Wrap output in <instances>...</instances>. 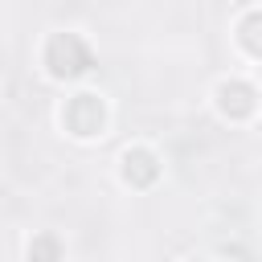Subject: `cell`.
<instances>
[{
  "instance_id": "6da1fadb",
  "label": "cell",
  "mask_w": 262,
  "mask_h": 262,
  "mask_svg": "<svg viewBox=\"0 0 262 262\" xmlns=\"http://www.w3.org/2000/svg\"><path fill=\"white\" fill-rule=\"evenodd\" d=\"M45 66L53 78H78L90 70V49L78 33H53L45 45Z\"/></svg>"
},
{
  "instance_id": "7a4b0ae2",
  "label": "cell",
  "mask_w": 262,
  "mask_h": 262,
  "mask_svg": "<svg viewBox=\"0 0 262 262\" xmlns=\"http://www.w3.org/2000/svg\"><path fill=\"white\" fill-rule=\"evenodd\" d=\"M102 119H106V111H102V98H98V94H74V98L66 102V111H61V123H66L78 139L98 135V131H102Z\"/></svg>"
},
{
  "instance_id": "3957f363",
  "label": "cell",
  "mask_w": 262,
  "mask_h": 262,
  "mask_svg": "<svg viewBox=\"0 0 262 262\" xmlns=\"http://www.w3.org/2000/svg\"><path fill=\"white\" fill-rule=\"evenodd\" d=\"M217 111H221L225 119H250V115L258 111V94H254V86L242 82V78L221 82V86H217Z\"/></svg>"
},
{
  "instance_id": "277c9868",
  "label": "cell",
  "mask_w": 262,
  "mask_h": 262,
  "mask_svg": "<svg viewBox=\"0 0 262 262\" xmlns=\"http://www.w3.org/2000/svg\"><path fill=\"white\" fill-rule=\"evenodd\" d=\"M156 176H160V160L147 147H127L123 151V180L127 184L147 188V184H156Z\"/></svg>"
},
{
  "instance_id": "5b68a950",
  "label": "cell",
  "mask_w": 262,
  "mask_h": 262,
  "mask_svg": "<svg viewBox=\"0 0 262 262\" xmlns=\"http://www.w3.org/2000/svg\"><path fill=\"white\" fill-rule=\"evenodd\" d=\"M237 41H242L246 53L262 57V12H246V16H242V25H237Z\"/></svg>"
},
{
  "instance_id": "8992f818",
  "label": "cell",
  "mask_w": 262,
  "mask_h": 262,
  "mask_svg": "<svg viewBox=\"0 0 262 262\" xmlns=\"http://www.w3.org/2000/svg\"><path fill=\"white\" fill-rule=\"evenodd\" d=\"M29 262H61V242L53 233H37L29 242Z\"/></svg>"
},
{
  "instance_id": "52a82bcc",
  "label": "cell",
  "mask_w": 262,
  "mask_h": 262,
  "mask_svg": "<svg viewBox=\"0 0 262 262\" xmlns=\"http://www.w3.org/2000/svg\"><path fill=\"white\" fill-rule=\"evenodd\" d=\"M192 262H205V258H192Z\"/></svg>"
}]
</instances>
